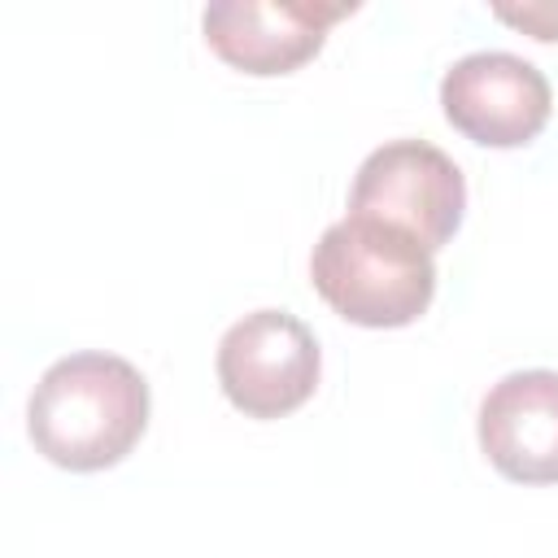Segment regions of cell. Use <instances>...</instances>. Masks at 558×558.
Segmentation results:
<instances>
[{
	"label": "cell",
	"mask_w": 558,
	"mask_h": 558,
	"mask_svg": "<svg viewBox=\"0 0 558 558\" xmlns=\"http://www.w3.org/2000/svg\"><path fill=\"white\" fill-rule=\"evenodd\" d=\"M349 214L405 231L436 253L462 227L466 179L445 148L427 140H388L357 166Z\"/></svg>",
	"instance_id": "cell-3"
},
{
	"label": "cell",
	"mask_w": 558,
	"mask_h": 558,
	"mask_svg": "<svg viewBox=\"0 0 558 558\" xmlns=\"http://www.w3.org/2000/svg\"><path fill=\"white\" fill-rule=\"evenodd\" d=\"M480 449L514 484H558V371H510L480 401Z\"/></svg>",
	"instance_id": "cell-7"
},
{
	"label": "cell",
	"mask_w": 558,
	"mask_h": 558,
	"mask_svg": "<svg viewBox=\"0 0 558 558\" xmlns=\"http://www.w3.org/2000/svg\"><path fill=\"white\" fill-rule=\"evenodd\" d=\"M357 4H314V0H218L201 13L205 44L240 74H292L318 57L327 26Z\"/></svg>",
	"instance_id": "cell-6"
},
{
	"label": "cell",
	"mask_w": 558,
	"mask_h": 558,
	"mask_svg": "<svg viewBox=\"0 0 558 558\" xmlns=\"http://www.w3.org/2000/svg\"><path fill=\"white\" fill-rule=\"evenodd\" d=\"M493 13H497L501 22H510V26L527 31V35H532V39H541V44H554V39H558V4H549V0H541V4H523V9L497 4Z\"/></svg>",
	"instance_id": "cell-8"
},
{
	"label": "cell",
	"mask_w": 558,
	"mask_h": 558,
	"mask_svg": "<svg viewBox=\"0 0 558 558\" xmlns=\"http://www.w3.org/2000/svg\"><path fill=\"white\" fill-rule=\"evenodd\" d=\"M310 283L344 323L410 327L436 296V262L405 231L344 214L318 235Z\"/></svg>",
	"instance_id": "cell-2"
},
{
	"label": "cell",
	"mask_w": 558,
	"mask_h": 558,
	"mask_svg": "<svg viewBox=\"0 0 558 558\" xmlns=\"http://www.w3.org/2000/svg\"><path fill=\"white\" fill-rule=\"evenodd\" d=\"M445 122L484 148H523L532 144L549 113V78L514 52H466L440 78Z\"/></svg>",
	"instance_id": "cell-5"
},
{
	"label": "cell",
	"mask_w": 558,
	"mask_h": 558,
	"mask_svg": "<svg viewBox=\"0 0 558 558\" xmlns=\"http://www.w3.org/2000/svg\"><path fill=\"white\" fill-rule=\"evenodd\" d=\"M218 388L244 418H283L301 410L323 371L314 331L288 310H253L218 340Z\"/></svg>",
	"instance_id": "cell-4"
},
{
	"label": "cell",
	"mask_w": 558,
	"mask_h": 558,
	"mask_svg": "<svg viewBox=\"0 0 558 558\" xmlns=\"http://www.w3.org/2000/svg\"><path fill=\"white\" fill-rule=\"evenodd\" d=\"M148 427V379L118 353H70L52 362L26 405L31 445L65 471L118 466Z\"/></svg>",
	"instance_id": "cell-1"
}]
</instances>
